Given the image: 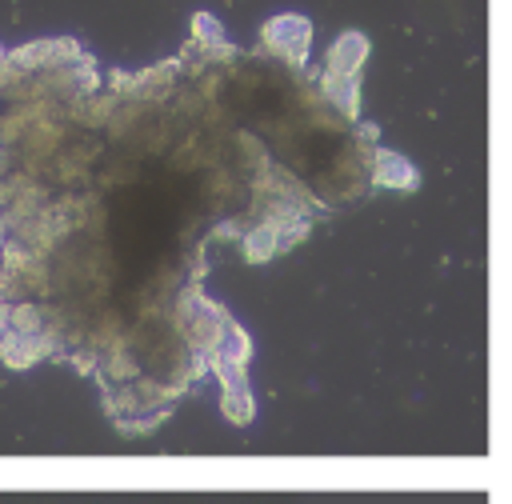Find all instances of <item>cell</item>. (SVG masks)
I'll return each instance as SVG.
<instances>
[{
    "label": "cell",
    "instance_id": "cell-1",
    "mask_svg": "<svg viewBox=\"0 0 512 504\" xmlns=\"http://www.w3.org/2000/svg\"><path fill=\"white\" fill-rule=\"evenodd\" d=\"M260 48L268 56H276L280 64L304 72L308 56H312V20L308 16H296V12H280V16H268L260 24Z\"/></svg>",
    "mask_w": 512,
    "mask_h": 504
},
{
    "label": "cell",
    "instance_id": "cell-3",
    "mask_svg": "<svg viewBox=\"0 0 512 504\" xmlns=\"http://www.w3.org/2000/svg\"><path fill=\"white\" fill-rule=\"evenodd\" d=\"M368 60V36L364 32H340L328 48H324V76H360Z\"/></svg>",
    "mask_w": 512,
    "mask_h": 504
},
{
    "label": "cell",
    "instance_id": "cell-6",
    "mask_svg": "<svg viewBox=\"0 0 512 504\" xmlns=\"http://www.w3.org/2000/svg\"><path fill=\"white\" fill-rule=\"evenodd\" d=\"M0 244H4V216H0Z\"/></svg>",
    "mask_w": 512,
    "mask_h": 504
},
{
    "label": "cell",
    "instance_id": "cell-4",
    "mask_svg": "<svg viewBox=\"0 0 512 504\" xmlns=\"http://www.w3.org/2000/svg\"><path fill=\"white\" fill-rule=\"evenodd\" d=\"M320 92L340 116H348L356 124V116H360V76H324L320 72Z\"/></svg>",
    "mask_w": 512,
    "mask_h": 504
},
{
    "label": "cell",
    "instance_id": "cell-2",
    "mask_svg": "<svg viewBox=\"0 0 512 504\" xmlns=\"http://www.w3.org/2000/svg\"><path fill=\"white\" fill-rule=\"evenodd\" d=\"M368 180H372L376 188H396V192H412V188H420V172H416V164L404 160V156L392 152V148H380V144L368 152Z\"/></svg>",
    "mask_w": 512,
    "mask_h": 504
},
{
    "label": "cell",
    "instance_id": "cell-7",
    "mask_svg": "<svg viewBox=\"0 0 512 504\" xmlns=\"http://www.w3.org/2000/svg\"><path fill=\"white\" fill-rule=\"evenodd\" d=\"M0 156H4V152H0Z\"/></svg>",
    "mask_w": 512,
    "mask_h": 504
},
{
    "label": "cell",
    "instance_id": "cell-5",
    "mask_svg": "<svg viewBox=\"0 0 512 504\" xmlns=\"http://www.w3.org/2000/svg\"><path fill=\"white\" fill-rule=\"evenodd\" d=\"M4 60H8V52H4V48H0V76H4Z\"/></svg>",
    "mask_w": 512,
    "mask_h": 504
}]
</instances>
